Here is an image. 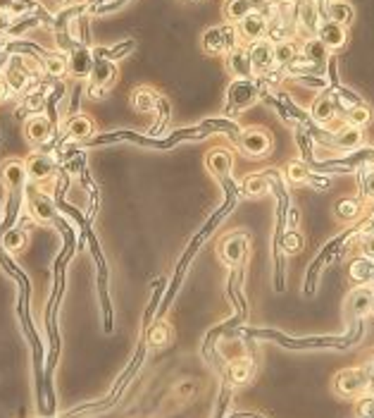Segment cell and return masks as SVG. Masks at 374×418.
I'll list each match as a JSON object with an SVG mask.
<instances>
[{"label":"cell","mask_w":374,"mask_h":418,"mask_svg":"<svg viewBox=\"0 0 374 418\" xmlns=\"http://www.w3.org/2000/svg\"><path fill=\"white\" fill-rule=\"evenodd\" d=\"M298 58V50L291 41H277L275 43V65L279 67H291Z\"/></svg>","instance_id":"29"},{"label":"cell","mask_w":374,"mask_h":418,"mask_svg":"<svg viewBox=\"0 0 374 418\" xmlns=\"http://www.w3.org/2000/svg\"><path fill=\"white\" fill-rule=\"evenodd\" d=\"M248 55H250V65H253V75H267L275 67V43L265 41V38L250 43Z\"/></svg>","instance_id":"5"},{"label":"cell","mask_w":374,"mask_h":418,"mask_svg":"<svg viewBox=\"0 0 374 418\" xmlns=\"http://www.w3.org/2000/svg\"><path fill=\"white\" fill-rule=\"evenodd\" d=\"M167 337H170V327L167 325H158L153 332H150V342L153 344H165Z\"/></svg>","instance_id":"40"},{"label":"cell","mask_w":374,"mask_h":418,"mask_svg":"<svg viewBox=\"0 0 374 418\" xmlns=\"http://www.w3.org/2000/svg\"><path fill=\"white\" fill-rule=\"evenodd\" d=\"M10 29V15L5 13V10H0V33Z\"/></svg>","instance_id":"42"},{"label":"cell","mask_w":374,"mask_h":418,"mask_svg":"<svg viewBox=\"0 0 374 418\" xmlns=\"http://www.w3.org/2000/svg\"><path fill=\"white\" fill-rule=\"evenodd\" d=\"M255 10V3L253 0H227L225 3V17L234 24L243 20L245 15H250Z\"/></svg>","instance_id":"24"},{"label":"cell","mask_w":374,"mask_h":418,"mask_svg":"<svg viewBox=\"0 0 374 418\" xmlns=\"http://www.w3.org/2000/svg\"><path fill=\"white\" fill-rule=\"evenodd\" d=\"M26 165V177L33 182H43L48 180L50 175H53V160L48 158V155L43 153H33L29 158L24 160Z\"/></svg>","instance_id":"16"},{"label":"cell","mask_w":374,"mask_h":418,"mask_svg":"<svg viewBox=\"0 0 374 418\" xmlns=\"http://www.w3.org/2000/svg\"><path fill=\"white\" fill-rule=\"evenodd\" d=\"M238 31L234 24H220V26H210L208 31H203V50L210 55H227L231 53L234 48L238 46Z\"/></svg>","instance_id":"3"},{"label":"cell","mask_w":374,"mask_h":418,"mask_svg":"<svg viewBox=\"0 0 374 418\" xmlns=\"http://www.w3.org/2000/svg\"><path fill=\"white\" fill-rule=\"evenodd\" d=\"M372 314H374V301H372Z\"/></svg>","instance_id":"46"},{"label":"cell","mask_w":374,"mask_h":418,"mask_svg":"<svg viewBox=\"0 0 374 418\" xmlns=\"http://www.w3.org/2000/svg\"><path fill=\"white\" fill-rule=\"evenodd\" d=\"M334 213L336 217H341L343 222H355L362 213V203L355 199H343V201H336L334 206Z\"/></svg>","instance_id":"27"},{"label":"cell","mask_w":374,"mask_h":418,"mask_svg":"<svg viewBox=\"0 0 374 418\" xmlns=\"http://www.w3.org/2000/svg\"><path fill=\"white\" fill-rule=\"evenodd\" d=\"M355 414H358V418H374V394L372 392H367L365 397L358 399Z\"/></svg>","instance_id":"37"},{"label":"cell","mask_w":374,"mask_h":418,"mask_svg":"<svg viewBox=\"0 0 374 418\" xmlns=\"http://www.w3.org/2000/svg\"><path fill=\"white\" fill-rule=\"evenodd\" d=\"M255 373V364L250 356L245 354H238L236 359H231V364H229V380L234 385H245L253 378Z\"/></svg>","instance_id":"18"},{"label":"cell","mask_w":374,"mask_h":418,"mask_svg":"<svg viewBox=\"0 0 374 418\" xmlns=\"http://www.w3.org/2000/svg\"><path fill=\"white\" fill-rule=\"evenodd\" d=\"M362 256L374 261V230L367 232L365 237H362Z\"/></svg>","instance_id":"39"},{"label":"cell","mask_w":374,"mask_h":418,"mask_svg":"<svg viewBox=\"0 0 374 418\" xmlns=\"http://www.w3.org/2000/svg\"><path fill=\"white\" fill-rule=\"evenodd\" d=\"M15 8V0H0V10H5V13H10V10Z\"/></svg>","instance_id":"43"},{"label":"cell","mask_w":374,"mask_h":418,"mask_svg":"<svg viewBox=\"0 0 374 418\" xmlns=\"http://www.w3.org/2000/svg\"><path fill=\"white\" fill-rule=\"evenodd\" d=\"M67 134H70L72 139H76V141H83V139H88L93 134V122L88 120L86 115L70 117V122H67Z\"/></svg>","instance_id":"25"},{"label":"cell","mask_w":374,"mask_h":418,"mask_svg":"<svg viewBox=\"0 0 374 418\" xmlns=\"http://www.w3.org/2000/svg\"><path fill=\"white\" fill-rule=\"evenodd\" d=\"M348 275H350V280H353L355 284H367L374 277V261L365 258V256L358 258V261H353Z\"/></svg>","instance_id":"26"},{"label":"cell","mask_w":374,"mask_h":418,"mask_svg":"<svg viewBox=\"0 0 374 418\" xmlns=\"http://www.w3.org/2000/svg\"><path fill=\"white\" fill-rule=\"evenodd\" d=\"M372 301H374V287H367V284H360L358 289H353V294L348 297V309L353 318H367L372 314Z\"/></svg>","instance_id":"8"},{"label":"cell","mask_w":374,"mask_h":418,"mask_svg":"<svg viewBox=\"0 0 374 418\" xmlns=\"http://www.w3.org/2000/svg\"><path fill=\"white\" fill-rule=\"evenodd\" d=\"M279 244H282L286 254H298V251L303 249V237H300V232L291 230V232L284 234L282 242H279Z\"/></svg>","instance_id":"36"},{"label":"cell","mask_w":374,"mask_h":418,"mask_svg":"<svg viewBox=\"0 0 374 418\" xmlns=\"http://www.w3.org/2000/svg\"><path fill=\"white\" fill-rule=\"evenodd\" d=\"M43 67H46V72L50 77H63L65 72H70V65H67V58L60 53H53L48 55L46 60H43Z\"/></svg>","instance_id":"33"},{"label":"cell","mask_w":374,"mask_h":418,"mask_svg":"<svg viewBox=\"0 0 374 418\" xmlns=\"http://www.w3.org/2000/svg\"><path fill=\"white\" fill-rule=\"evenodd\" d=\"M317 38H320L322 43L329 48V50H339L345 46V38H348V33H345V26L336 24V22L327 20L322 22L320 26H317Z\"/></svg>","instance_id":"9"},{"label":"cell","mask_w":374,"mask_h":418,"mask_svg":"<svg viewBox=\"0 0 374 418\" xmlns=\"http://www.w3.org/2000/svg\"><path fill=\"white\" fill-rule=\"evenodd\" d=\"M372 373L367 368H343L334 376V392L341 397H362L370 392Z\"/></svg>","instance_id":"2"},{"label":"cell","mask_w":374,"mask_h":418,"mask_svg":"<svg viewBox=\"0 0 374 418\" xmlns=\"http://www.w3.org/2000/svg\"><path fill=\"white\" fill-rule=\"evenodd\" d=\"M310 113H312V120H315L317 125H322V127L332 125V122L336 120V113H339L336 100H334L332 96H329V93H325V96L317 98L315 103H312Z\"/></svg>","instance_id":"14"},{"label":"cell","mask_w":374,"mask_h":418,"mask_svg":"<svg viewBox=\"0 0 374 418\" xmlns=\"http://www.w3.org/2000/svg\"><path fill=\"white\" fill-rule=\"evenodd\" d=\"M365 368H367V371H370V373H372V378H374V356H372V361H370V364H367Z\"/></svg>","instance_id":"44"},{"label":"cell","mask_w":374,"mask_h":418,"mask_svg":"<svg viewBox=\"0 0 374 418\" xmlns=\"http://www.w3.org/2000/svg\"><path fill=\"white\" fill-rule=\"evenodd\" d=\"M255 98H258V86H255L250 79H236L231 84V88H229V105H231V113H238V110L253 105Z\"/></svg>","instance_id":"6"},{"label":"cell","mask_w":374,"mask_h":418,"mask_svg":"<svg viewBox=\"0 0 374 418\" xmlns=\"http://www.w3.org/2000/svg\"><path fill=\"white\" fill-rule=\"evenodd\" d=\"M236 31H238V38L241 41H260L262 36L267 33V17L258 13V10H253L250 15H245L241 22L236 24Z\"/></svg>","instance_id":"7"},{"label":"cell","mask_w":374,"mask_h":418,"mask_svg":"<svg viewBox=\"0 0 374 418\" xmlns=\"http://www.w3.org/2000/svg\"><path fill=\"white\" fill-rule=\"evenodd\" d=\"M208 167L212 175L217 177H227L231 172V155L227 150H215V153L208 155Z\"/></svg>","instance_id":"28"},{"label":"cell","mask_w":374,"mask_h":418,"mask_svg":"<svg viewBox=\"0 0 374 418\" xmlns=\"http://www.w3.org/2000/svg\"><path fill=\"white\" fill-rule=\"evenodd\" d=\"M93 53L88 48H74L67 58V65H70V75L76 77V79H83V77H91L93 72Z\"/></svg>","instance_id":"10"},{"label":"cell","mask_w":374,"mask_h":418,"mask_svg":"<svg viewBox=\"0 0 374 418\" xmlns=\"http://www.w3.org/2000/svg\"><path fill=\"white\" fill-rule=\"evenodd\" d=\"M29 208H31V215L36 217L38 222H48L55 217L53 201H50L48 196H43V194H38V192L29 194Z\"/></svg>","instance_id":"21"},{"label":"cell","mask_w":374,"mask_h":418,"mask_svg":"<svg viewBox=\"0 0 374 418\" xmlns=\"http://www.w3.org/2000/svg\"><path fill=\"white\" fill-rule=\"evenodd\" d=\"M308 182L312 184L315 189H329V177H322V175H315V172H310V177H308Z\"/></svg>","instance_id":"41"},{"label":"cell","mask_w":374,"mask_h":418,"mask_svg":"<svg viewBox=\"0 0 374 418\" xmlns=\"http://www.w3.org/2000/svg\"><path fill=\"white\" fill-rule=\"evenodd\" d=\"M155 103H158V98H155V93L150 91L148 86L136 88V93H133V105H136V110H141V113H148V110L155 108Z\"/></svg>","instance_id":"32"},{"label":"cell","mask_w":374,"mask_h":418,"mask_svg":"<svg viewBox=\"0 0 374 418\" xmlns=\"http://www.w3.org/2000/svg\"><path fill=\"white\" fill-rule=\"evenodd\" d=\"M220 251H222V258H225L229 265H238L245 258V254H248V239L241 237V234L229 237L222 242Z\"/></svg>","instance_id":"13"},{"label":"cell","mask_w":374,"mask_h":418,"mask_svg":"<svg viewBox=\"0 0 374 418\" xmlns=\"http://www.w3.org/2000/svg\"><path fill=\"white\" fill-rule=\"evenodd\" d=\"M362 127H353V125H345L341 132L334 134L332 139V146L339 150H355L362 146Z\"/></svg>","instance_id":"19"},{"label":"cell","mask_w":374,"mask_h":418,"mask_svg":"<svg viewBox=\"0 0 374 418\" xmlns=\"http://www.w3.org/2000/svg\"><path fill=\"white\" fill-rule=\"evenodd\" d=\"M3 247L8 249V251H22L26 247V234H24V230H10L8 234L3 237Z\"/></svg>","instance_id":"35"},{"label":"cell","mask_w":374,"mask_h":418,"mask_svg":"<svg viewBox=\"0 0 374 418\" xmlns=\"http://www.w3.org/2000/svg\"><path fill=\"white\" fill-rule=\"evenodd\" d=\"M72 3H74V5H81V3H86V0H72Z\"/></svg>","instance_id":"45"},{"label":"cell","mask_w":374,"mask_h":418,"mask_svg":"<svg viewBox=\"0 0 374 418\" xmlns=\"http://www.w3.org/2000/svg\"><path fill=\"white\" fill-rule=\"evenodd\" d=\"M362 192H365V199L374 201V172L370 165H365V177H362Z\"/></svg>","instance_id":"38"},{"label":"cell","mask_w":374,"mask_h":418,"mask_svg":"<svg viewBox=\"0 0 374 418\" xmlns=\"http://www.w3.org/2000/svg\"><path fill=\"white\" fill-rule=\"evenodd\" d=\"M115 79H117V67L113 60H96V63H93L91 84L98 88L96 93H100L103 88H108L110 84H115Z\"/></svg>","instance_id":"15"},{"label":"cell","mask_w":374,"mask_h":418,"mask_svg":"<svg viewBox=\"0 0 374 418\" xmlns=\"http://www.w3.org/2000/svg\"><path fill=\"white\" fill-rule=\"evenodd\" d=\"M5 82H8V88H13V91H19V88L26 86V82H29V70H26V63L24 58H13L8 63V70H5Z\"/></svg>","instance_id":"17"},{"label":"cell","mask_w":374,"mask_h":418,"mask_svg":"<svg viewBox=\"0 0 374 418\" xmlns=\"http://www.w3.org/2000/svg\"><path fill=\"white\" fill-rule=\"evenodd\" d=\"M24 134L31 144H46L53 134V120H48L46 115H31L24 125Z\"/></svg>","instance_id":"11"},{"label":"cell","mask_w":374,"mask_h":418,"mask_svg":"<svg viewBox=\"0 0 374 418\" xmlns=\"http://www.w3.org/2000/svg\"><path fill=\"white\" fill-rule=\"evenodd\" d=\"M370 120H372V110L367 108L365 103H358V105H353V108L348 110V125H353V127H365Z\"/></svg>","instance_id":"34"},{"label":"cell","mask_w":374,"mask_h":418,"mask_svg":"<svg viewBox=\"0 0 374 418\" xmlns=\"http://www.w3.org/2000/svg\"><path fill=\"white\" fill-rule=\"evenodd\" d=\"M310 177V165L303 163V160H293V163H288L286 167V180L291 184H303L308 182Z\"/></svg>","instance_id":"31"},{"label":"cell","mask_w":374,"mask_h":418,"mask_svg":"<svg viewBox=\"0 0 374 418\" xmlns=\"http://www.w3.org/2000/svg\"><path fill=\"white\" fill-rule=\"evenodd\" d=\"M248 334L253 337H267V339H277L279 344L284 347H291V349H315V347H348L353 344L355 339L362 334V327L355 325L350 330L348 337H308V339H291L282 332H275V330H248Z\"/></svg>","instance_id":"1"},{"label":"cell","mask_w":374,"mask_h":418,"mask_svg":"<svg viewBox=\"0 0 374 418\" xmlns=\"http://www.w3.org/2000/svg\"><path fill=\"white\" fill-rule=\"evenodd\" d=\"M3 180L8 184L10 192H22L24 187V180H26V165L24 160H8L3 167Z\"/></svg>","instance_id":"20"},{"label":"cell","mask_w":374,"mask_h":418,"mask_svg":"<svg viewBox=\"0 0 374 418\" xmlns=\"http://www.w3.org/2000/svg\"><path fill=\"white\" fill-rule=\"evenodd\" d=\"M241 189L245 196H262V194L270 192V182L265 175H250L241 182Z\"/></svg>","instance_id":"30"},{"label":"cell","mask_w":374,"mask_h":418,"mask_svg":"<svg viewBox=\"0 0 374 418\" xmlns=\"http://www.w3.org/2000/svg\"><path fill=\"white\" fill-rule=\"evenodd\" d=\"M238 148L250 158H260L272 150V134L260 130V127H250V130L241 132L238 137Z\"/></svg>","instance_id":"4"},{"label":"cell","mask_w":374,"mask_h":418,"mask_svg":"<svg viewBox=\"0 0 374 418\" xmlns=\"http://www.w3.org/2000/svg\"><path fill=\"white\" fill-rule=\"evenodd\" d=\"M327 17L332 22H336V24L348 26L353 22V5L345 3V0H332L327 5Z\"/></svg>","instance_id":"22"},{"label":"cell","mask_w":374,"mask_h":418,"mask_svg":"<svg viewBox=\"0 0 374 418\" xmlns=\"http://www.w3.org/2000/svg\"><path fill=\"white\" fill-rule=\"evenodd\" d=\"M303 58L308 60V63H310L312 67H320V65H325V63H327V58H329V48L320 41V38L315 36V38H310V41L303 46Z\"/></svg>","instance_id":"23"},{"label":"cell","mask_w":374,"mask_h":418,"mask_svg":"<svg viewBox=\"0 0 374 418\" xmlns=\"http://www.w3.org/2000/svg\"><path fill=\"white\" fill-rule=\"evenodd\" d=\"M227 65H229V70H231V75L236 77V79H250V75H253L250 55H248V50L241 48V46H236L231 53H227Z\"/></svg>","instance_id":"12"}]
</instances>
